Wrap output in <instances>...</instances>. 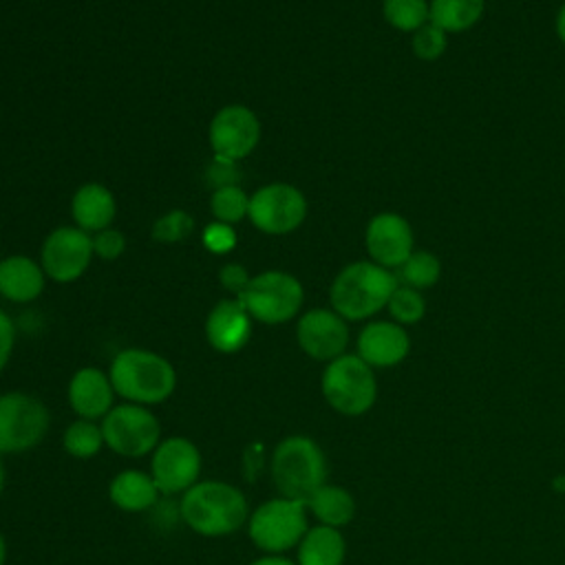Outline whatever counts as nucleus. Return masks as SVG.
<instances>
[{
	"label": "nucleus",
	"instance_id": "nucleus-1",
	"mask_svg": "<svg viewBox=\"0 0 565 565\" xmlns=\"http://www.w3.org/2000/svg\"><path fill=\"white\" fill-rule=\"evenodd\" d=\"M249 503L245 492L221 479H201L179 499L183 523L199 536L223 539L247 525Z\"/></svg>",
	"mask_w": 565,
	"mask_h": 565
},
{
	"label": "nucleus",
	"instance_id": "nucleus-2",
	"mask_svg": "<svg viewBox=\"0 0 565 565\" xmlns=\"http://www.w3.org/2000/svg\"><path fill=\"white\" fill-rule=\"evenodd\" d=\"M108 375L121 402L148 408L163 404L177 391L174 364L166 355L141 347L117 351L108 364Z\"/></svg>",
	"mask_w": 565,
	"mask_h": 565
},
{
	"label": "nucleus",
	"instance_id": "nucleus-3",
	"mask_svg": "<svg viewBox=\"0 0 565 565\" xmlns=\"http://www.w3.org/2000/svg\"><path fill=\"white\" fill-rule=\"evenodd\" d=\"M397 276L373 260H355L342 267L329 289V302L347 322L375 316L397 289Z\"/></svg>",
	"mask_w": 565,
	"mask_h": 565
},
{
	"label": "nucleus",
	"instance_id": "nucleus-4",
	"mask_svg": "<svg viewBox=\"0 0 565 565\" xmlns=\"http://www.w3.org/2000/svg\"><path fill=\"white\" fill-rule=\"evenodd\" d=\"M329 463L322 446L309 435L282 437L269 457V477L278 494L307 501L327 483Z\"/></svg>",
	"mask_w": 565,
	"mask_h": 565
},
{
	"label": "nucleus",
	"instance_id": "nucleus-5",
	"mask_svg": "<svg viewBox=\"0 0 565 565\" xmlns=\"http://www.w3.org/2000/svg\"><path fill=\"white\" fill-rule=\"evenodd\" d=\"M309 530V510L300 499L276 494L258 503L247 519L245 532L263 554H287L296 550Z\"/></svg>",
	"mask_w": 565,
	"mask_h": 565
},
{
	"label": "nucleus",
	"instance_id": "nucleus-6",
	"mask_svg": "<svg viewBox=\"0 0 565 565\" xmlns=\"http://www.w3.org/2000/svg\"><path fill=\"white\" fill-rule=\"evenodd\" d=\"M320 393L335 413L360 417L369 413L377 399V377L358 353H342L324 364Z\"/></svg>",
	"mask_w": 565,
	"mask_h": 565
},
{
	"label": "nucleus",
	"instance_id": "nucleus-7",
	"mask_svg": "<svg viewBox=\"0 0 565 565\" xmlns=\"http://www.w3.org/2000/svg\"><path fill=\"white\" fill-rule=\"evenodd\" d=\"M51 428L49 406L31 393H0V457L38 448Z\"/></svg>",
	"mask_w": 565,
	"mask_h": 565
},
{
	"label": "nucleus",
	"instance_id": "nucleus-8",
	"mask_svg": "<svg viewBox=\"0 0 565 565\" xmlns=\"http://www.w3.org/2000/svg\"><path fill=\"white\" fill-rule=\"evenodd\" d=\"M241 300L254 322L276 327L300 316L305 289L294 274L282 269H265L252 276Z\"/></svg>",
	"mask_w": 565,
	"mask_h": 565
},
{
	"label": "nucleus",
	"instance_id": "nucleus-9",
	"mask_svg": "<svg viewBox=\"0 0 565 565\" xmlns=\"http://www.w3.org/2000/svg\"><path fill=\"white\" fill-rule=\"evenodd\" d=\"M104 444L110 452L126 459L150 457L161 437V422L148 406L119 402L99 422Z\"/></svg>",
	"mask_w": 565,
	"mask_h": 565
},
{
	"label": "nucleus",
	"instance_id": "nucleus-10",
	"mask_svg": "<svg viewBox=\"0 0 565 565\" xmlns=\"http://www.w3.org/2000/svg\"><path fill=\"white\" fill-rule=\"evenodd\" d=\"M307 212V196L300 188L287 181H274L249 194L247 221L263 234L285 236L305 223Z\"/></svg>",
	"mask_w": 565,
	"mask_h": 565
},
{
	"label": "nucleus",
	"instance_id": "nucleus-11",
	"mask_svg": "<svg viewBox=\"0 0 565 565\" xmlns=\"http://www.w3.org/2000/svg\"><path fill=\"white\" fill-rule=\"evenodd\" d=\"M148 472L154 479L161 497H181L203 479L201 448L183 435L163 437L150 455Z\"/></svg>",
	"mask_w": 565,
	"mask_h": 565
},
{
	"label": "nucleus",
	"instance_id": "nucleus-12",
	"mask_svg": "<svg viewBox=\"0 0 565 565\" xmlns=\"http://www.w3.org/2000/svg\"><path fill=\"white\" fill-rule=\"evenodd\" d=\"M93 258V234L79 230L77 225L55 227L46 234L40 247V265L46 278L62 285L79 280L90 267Z\"/></svg>",
	"mask_w": 565,
	"mask_h": 565
},
{
	"label": "nucleus",
	"instance_id": "nucleus-13",
	"mask_svg": "<svg viewBox=\"0 0 565 565\" xmlns=\"http://www.w3.org/2000/svg\"><path fill=\"white\" fill-rule=\"evenodd\" d=\"M260 132V119L249 106L227 104L212 115L207 141L216 159L238 163L256 150Z\"/></svg>",
	"mask_w": 565,
	"mask_h": 565
},
{
	"label": "nucleus",
	"instance_id": "nucleus-14",
	"mask_svg": "<svg viewBox=\"0 0 565 565\" xmlns=\"http://www.w3.org/2000/svg\"><path fill=\"white\" fill-rule=\"evenodd\" d=\"M296 342L307 358L327 364L347 353L349 324L331 307H313L298 316Z\"/></svg>",
	"mask_w": 565,
	"mask_h": 565
},
{
	"label": "nucleus",
	"instance_id": "nucleus-15",
	"mask_svg": "<svg viewBox=\"0 0 565 565\" xmlns=\"http://www.w3.org/2000/svg\"><path fill=\"white\" fill-rule=\"evenodd\" d=\"M254 318L245 309L241 298L227 296L214 302L203 322L207 344L221 355H234L243 351L252 338Z\"/></svg>",
	"mask_w": 565,
	"mask_h": 565
},
{
	"label": "nucleus",
	"instance_id": "nucleus-16",
	"mask_svg": "<svg viewBox=\"0 0 565 565\" xmlns=\"http://www.w3.org/2000/svg\"><path fill=\"white\" fill-rule=\"evenodd\" d=\"M364 247L373 263L386 269L399 267L413 254V230L404 216L380 212L364 230Z\"/></svg>",
	"mask_w": 565,
	"mask_h": 565
},
{
	"label": "nucleus",
	"instance_id": "nucleus-17",
	"mask_svg": "<svg viewBox=\"0 0 565 565\" xmlns=\"http://www.w3.org/2000/svg\"><path fill=\"white\" fill-rule=\"evenodd\" d=\"M117 393L113 388L108 371L99 366H79L66 386V402L75 417L102 422L110 408L117 404Z\"/></svg>",
	"mask_w": 565,
	"mask_h": 565
},
{
	"label": "nucleus",
	"instance_id": "nucleus-18",
	"mask_svg": "<svg viewBox=\"0 0 565 565\" xmlns=\"http://www.w3.org/2000/svg\"><path fill=\"white\" fill-rule=\"evenodd\" d=\"M411 351L406 329L393 320H373L362 327L355 340V353L371 369H388L399 364Z\"/></svg>",
	"mask_w": 565,
	"mask_h": 565
},
{
	"label": "nucleus",
	"instance_id": "nucleus-19",
	"mask_svg": "<svg viewBox=\"0 0 565 565\" xmlns=\"http://www.w3.org/2000/svg\"><path fill=\"white\" fill-rule=\"evenodd\" d=\"M46 274L40 260L24 254H11L0 258V296L15 305L33 302L42 296Z\"/></svg>",
	"mask_w": 565,
	"mask_h": 565
},
{
	"label": "nucleus",
	"instance_id": "nucleus-20",
	"mask_svg": "<svg viewBox=\"0 0 565 565\" xmlns=\"http://www.w3.org/2000/svg\"><path fill=\"white\" fill-rule=\"evenodd\" d=\"M115 214H117L115 194L104 183H97V181L82 183L71 196L73 223L88 234H97L110 227L115 221Z\"/></svg>",
	"mask_w": 565,
	"mask_h": 565
},
{
	"label": "nucleus",
	"instance_id": "nucleus-21",
	"mask_svg": "<svg viewBox=\"0 0 565 565\" xmlns=\"http://www.w3.org/2000/svg\"><path fill=\"white\" fill-rule=\"evenodd\" d=\"M159 497L161 492L150 472L139 468H124L108 481V499L121 512H148L157 505Z\"/></svg>",
	"mask_w": 565,
	"mask_h": 565
},
{
	"label": "nucleus",
	"instance_id": "nucleus-22",
	"mask_svg": "<svg viewBox=\"0 0 565 565\" xmlns=\"http://www.w3.org/2000/svg\"><path fill=\"white\" fill-rule=\"evenodd\" d=\"M347 541L338 527L309 525L296 547L298 565H344Z\"/></svg>",
	"mask_w": 565,
	"mask_h": 565
},
{
	"label": "nucleus",
	"instance_id": "nucleus-23",
	"mask_svg": "<svg viewBox=\"0 0 565 565\" xmlns=\"http://www.w3.org/2000/svg\"><path fill=\"white\" fill-rule=\"evenodd\" d=\"M309 514L320 523L329 527H344L355 519V499L344 486L324 483L320 486L307 501Z\"/></svg>",
	"mask_w": 565,
	"mask_h": 565
},
{
	"label": "nucleus",
	"instance_id": "nucleus-24",
	"mask_svg": "<svg viewBox=\"0 0 565 565\" xmlns=\"http://www.w3.org/2000/svg\"><path fill=\"white\" fill-rule=\"evenodd\" d=\"M486 0H430L428 22L446 33H459L472 29L483 15Z\"/></svg>",
	"mask_w": 565,
	"mask_h": 565
},
{
	"label": "nucleus",
	"instance_id": "nucleus-25",
	"mask_svg": "<svg viewBox=\"0 0 565 565\" xmlns=\"http://www.w3.org/2000/svg\"><path fill=\"white\" fill-rule=\"evenodd\" d=\"M62 448L73 459H93L102 452V448H106L102 424L75 417L62 433Z\"/></svg>",
	"mask_w": 565,
	"mask_h": 565
},
{
	"label": "nucleus",
	"instance_id": "nucleus-26",
	"mask_svg": "<svg viewBox=\"0 0 565 565\" xmlns=\"http://www.w3.org/2000/svg\"><path fill=\"white\" fill-rule=\"evenodd\" d=\"M210 212H212L214 221L236 225L243 218H247L249 194L238 183L216 188L210 194Z\"/></svg>",
	"mask_w": 565,
	"mask_h": 565
},
{
	"label": "nucleus",
	"instance_id": "nucleus-27",
	"mask_svg": "<svg viewBox=\"0 0 565 565\" xmlns=\"http://www.w3.org/2000/svg\"><path fill=\"white\" fill-rule=\"evenodd\" d=\"M441 276V263L433 252H413L404 265L397 267V278L402 285H408L413 289H428L433 287Z\"/></svg>",
	"mask_w": 565,
	"mask_h": 565
},
{
	"label": "nucleus",
	"instance_id": "nucleus-28",
	"mask_svg": "<svg viewBox=\"0 0 565 565\" xmlns=\"http://www.w3.org/2000/svg\"><path fill=\"white\" fill-rule=\"evenodd\" d=\"M384 20L397 31H417L428 22V2L426 0H384L382 2Z\"/></svg>",
	"mask_w": 565,
	"mask_h": 565
},
{
	"label": "nucleus",
	"instance_id": "nucleus-29",
	"mask_svg": "<svg viewBox=\"0 0 565 565\" xmlns=\"http://www.w3.org/2000/svg\"><path fill=\"white\" fill-rule=\"evenodd\" d=\"M194 232V216L181 207L168 210L161 216L154 218L152 227H150V236L157 243L163 245H174L185 241L190 234Z\"/></svg>",
	"mask_w": 565,
	"mask_h": 565
},
{
	"label": "nucleus",
	"instance_id": "nucleus-30",
	"mask_svg": "<svg viewBox=\"0 0 565 565\" xmlns=\"http://www.w3.org/2000/svg\"><path fill=\"white\" fill-rule=\"evenodd\" d=\"M386 309H388L393 322L406 327V324H415L424 318L426 300L419 289H413L408 285H397V289L388 298Z\"/></svg>",
	"mask_w": 565,
	"mask_h": 565
},
{
	"label": "nucleus",
	"instance_id": "nucleus-31",
	"mask_svg": "<svg viewBox=\"0 0 565 565\" xmlns=\"http://www.w3.org/2000/svg\"><path fill=\"white\" fill-rule=\"evenodd\" d=\"M446 51V31L426 22L413 33V53L424 62H435Z\"/></svg>",
	"mask_w": 565,
	"mask_h": 565
},
{
	"label": "nucleus",
	"instance_id": "nucleus-32",
	"mask_svg": "<svg viewBox=\"0 0 565 565\" xmlns=\"http://www.w3.org/2000/svg\"><path fill=\"white\" fill-rule=\"evenodd\" d=\"M236 230L234 225H227V223H221V221H212L203 227V234H201V243L207 252L212 254H227L236 247Z\"/></svg>",
	"mask_w": 565,
	"mask_h": 565
},
{
	"label": "nucleus",
	"instance_id": "nucleus-33",
	"mask_svg": "<svg viewBox=\"0 0 565 565\" xmlns=\"http://www.w3.org/2000/svg\"><path fill=\"white\" fill-rule=\"evenodd\" d=\"M126 245V234L113 225L93 234V252L99 260H117L124 256Z\"/></svg>",
	"mask_w": 565,
	"mask_h": 565
},
{
	"label": "nucleus",
	"instance_id": "nucleus-34",
	"mask_svg": "<svg viewBox=\"0 0 565 565\" xmlns=\"http://www.w3.org/2000/svg\"><path fill=\"white\" fill-rule=\"evenodd\" d=\"M218 285L234 298H241L243 291L247 289L249 280H252V274L247 271L245 265L241 263H223L221 269H218Z\"/></svg>",
	"mask_w": 565,
	"mask_h": 565
},
{
	"label": "nucleus",
	"instance_id": "nucleus-35",
	"mask_svg": "<svg viewBox=\"0 0 565 565\" xmlns=\"http://www.w3.org/2000/svg\"><path fill=\"white\" fill-rule=\"evenodd\" d=\"M238 172H236V163L232 161H225V159H212L207 172H205V179L207 183L212 185V190L216 188H223V185H234L238 183Z\"/></svg>",
	"mask_w": 565,
	"mask_h": 565
},
{
	"label": "nucleus",
	"instance_id": "nucleus-36",
	"mask_svg": "<svg viewBox=\"0 0 565 565\" xmlns=\"http://www.w3.org/2000/svg\"><path fill=\"white\" fill-rule=\"evenodd\" d=\"M15 347V324L13 318L0 309V373L7 369Z\"/></svg>",
	"mask_w": 565,
	"mask_h": 565
},
{
	"label": "nucleus",
	"instance_id": "nucleus-37",
	"mask_svg": "<svg viewBox=\"0 0 565 565\" xmlns=\"http://www.w3.org/2000/svg\"><path fill=\"white\" fill-rule=\"evenodd\" d=\"M247 565H298L296 561H291L285 554H260L258 558L249 561Z\"/></svg>",
	"mask_w": 565,
	"mask_h": 565
},
{
	"label": "nucleus",
	"instance_id": "nucleus-38",
	"mask_svg": "<svg viewBox=\"0 0 565 565\" xmlns=\"http://www.w3.org/2000/svg\"><path fill=\"white\" fill-rule=\"evenodd\" d=\"M556 33H558L561 42L565 44V4L558 9V15H556Z\"/></svg>",
	"mask_w": 565,
	"mask_h": 565
},
{
	"label": "nucleus",
	"instance_id": "nucleus-39",
	"mask_svg": "<svg viewBox=\"0 0 565 565\" xmlns=\"http://www.w3.org/2000/svg\"><path fill=\"white\" fill-rule=\"evenodd\" d=\"M7 558H9V545H7L4 534L0 532V565H7Z\"/></svg>",
	"mask_w": 565,
	"mask_h": 565
},
{
	"label": "nucleus",
	"instance_id": "nucleus-40",
	"mask_svg": "<svg viewBox=\"0 0 565 565\" xmlns=\"http://www.w3.org/2000/svg\"><path fill=\"white\" fill-rule=\"evenodd\" d=\"M7 488V466H4V457H0V497Z\"/></svg>",
	"mask_w": 565,
	"mask_h": 565
}]
</instances>
